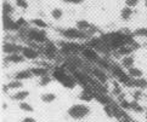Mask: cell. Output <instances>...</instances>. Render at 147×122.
<instances>
[{
  "mask_svg": "<svg viewBox=\"0 0 147 122\" xmlns=\"http://www.w3.org/2000/svg\"><path fill=\"white\" fill-rule=\"evenodd\" d=\"M101 39L109 47V50H115V51H118L120 47H124L127 45L133 46L135 44L133 34H127L120 30H114L106 34H102Z\"/></svg>",
  "mask_w": 147,
  "mask_h": 122,
  "instance_id": "cell-1",
  "label": "cell"
},
{
  "mask_svg": "<svg viewBox=\"0 0 147 122\" xmlns=\"http://www.w3.org/2000/svg\"><path fill=\"white\" fill-rule=\"evenodd\" d=\"M24 35H26V39H27L28 41L35 42V44H46L48 40H49V36H48L46 30L34 28V27H32V25H30L29 28L24 29Z\"/></svg>",
  "mask_w": 147,
  "mask_h": 122,
  "instance_id": "cell-2",
  "label": "cell"
},
{
  "mask_svg": "<svg viewBox=\"0 0 147 122\" xmlns=\"http://www.w3.org/2000/svg\"><path fill=\"white\" fill-rule=\"evenodd\" d=\"M61 36L63 39H66L67 41H85L90 39V35L89 33H85V31H82L80 29H78L77 27L73 28H66L61 30Z\"/></svg>",
  "mask_w": 147,
  "mask_h": 122,
  "instance_id": "cell-3",
  "label": "cell"
},
{
  "mask_svg": "<svg viewBox=\"0 0 147 122\" xmlns=\"http://www.w3.org/2000/svg\"><path fill=\"white\" fill-rule=\"evenodd\" d=\"M90 113H91L90 107H88L86 104H83V103L72 105V107H69L67 110L68 116L73 120H77V121L85 119L88 115H90Z\"/></svg>",
  "mask_w": 147,
  "mask_h": 122,
  "instance_id": "cell-4",
  "label": "cell"
},
{
  "mask_svg": "<svg viewBox=\"0 0 147 122\" xmlns=\"http://www.w3.org/2000/svg\"><path fill=\"white\" fill-rule=\"evenodd\" d=\"M111 74L115 77V80H117L119 83L124 85V86H130L133 87V80L134 79H131L129 76L128 71L124 70V68L122 65H118V64H112V68H111Z\"/></svg>",
  "mask_w": 147,
  "mask_h": 122,
  "instance_id": "cell-5",
  "label": "cell"
},
{
  "mask_svg": "<svg viewBox=\"0 0 147 122\" xmlns=\"http://www.w3.org/2000/svg\"><path fill=\"white\" fill-rule=\"evenodd\" d=\"M23 46L24 45L18 44V42H15V41H5L3 44V53L5 56L12 55V53H21Z\"/></svg>",
  "mask_w": 147,
  "mask_h": 122,
  "instance_id": "cell-6",
  "label": "cell"
},
{
  "mask_svg": "<svg viewBox=\"0 0 147 122\" xmlns=\"http://www.w3.org/2000/svg\"><path fill=\"white\" fill-rule=\"evenodd\" d=\"M60 47L57 46L56 44L54 42H50L48 41L44 46V50H43V53L46 58H49V59H56L57 56L60 55Z\"/></svg>",
  "mask_w": 147,
  "mask_h": 122,
  "instance_id": "cell-7",
  "label": "cell"
},
{
  "mask_svg": "<svg viewBox=\"0 0 147 122\" xmlns=\"http://www.w3.org/2000/svg\"><path fill=\"white\" fill-rule=\"evenodd\" d=\"M80 53L88 62H91V63H96L98 61V58L101 57L98 52L90 46H84V49L82 50Z\"/></svg>",
  "mask_w": 147,
  "mask_h": 122,
  "instance_id": "cell-8",
  "label": "cell"
},
{
  "mask_svg": "<svg viewBox=\"0 0 147 122\" xmlns=\"http://www.w3.org/2000/svg\"><path fill=\"white\" fill-rule=\"evenodd\" d=\"M21 53H22L23 57L26 58V59H28V61H36L40 57L39 50H36L35 47L30 46V45H24Z\"/></svg>",
  "mask_w": 147,
  "mask_h": 122,
  "instance_id": "cell-9",
  "label": "cell"
},
{
  "mask_svg": "<svg viewBox=\"0 0 147 122\" xmlns=\"http://www.w3.org/2000/svg\"><path fill=\"white\" fill-rule=\"evenodd\" d=\"M91 75L94 76V79L100 82V83H102V85H106L108 82V74L106 70H103V69L101 68H98V67H94L91 68Z\"/></svg>",
  "mask_w": 147,
  "mask_h": 122,
  "instance_id": "cell-10",
  "label": "cell"
},
{
  "mask_svg": "<svg viewBox=\"0 0 147 122\" xmlns=\"http://www.w3.org/2000/svg\"><path fill=\"white\" fill-rule=\"evenodd\" d=\"M26 61V58L23 57L22 53H12V55H7L4 57V62L9 63V64H20Z\"/></svg>",
  "mask_w": 147,
  "mask_h": 122,
  "instance_id": "cell-11",
  "label": "cell"
},
{
  "mask_svg": "<svg viewBox=\"0 0 147 122\" xmlns=\"http://www.w3.org/2000/svg\"><path fill=\"white\" fill-rule=\"evenodd\" d=\"M51 75H52V77L55 79V80H57L60 83L65 80V79L69 75V74L67 73V70L65 68H61V67H56V68H54V70H52V73H51Z\"/></svg>",
  "mask_w": 147,
  "mask_h": 122,
  "instance_id": "cell-12",
  "label": "cell"
},
{
  "mask_svg": "<svg viewBox=\"0 0 147 122\" xmlns=\"http://www.w3.org/2000/svg\"><path fill=\"white\" fill-rule=\"evenodd\" d=\"M23 88V82L20 81V80H16V79H13V80L9 81L5 86L3 87L4 92H9V91H20V89Z\"/></svg>",
  "mask_w": 147,
  "mask_h": 122,
  "instance_id": "cell-13",
  "label": "cell"
},
{
  "mask_svg": "<svg viewBox=\"0 0 147 122\" xmlns=\"http://www.w3.org/2000/svg\"><path fill=\"white\" fill-rule=\"evenodd\" d=\"M32 76H33V74L30 71V69H23V70H18L13 74V79L20 80V81L29 80V79H32Z\"/></svg>",
  "mask_w": 147,
  "mask_h": 122,
  "instance_id": "cell-14",
  "label": "cell"
},
{
  "mask_svg": "<svg viewBox=\"0 0 147 122\" xmlns=\"http://www.w3.org/2000/svg\"><path fill=\"white\" fill-rule=\"evenodd\" d=\"M29 24L34 28H38V29H44L46 30L49 28V24L46 23V21L43 19L41 17H36V18H32L29 21Z\"/></svg>",
  "mask_w": 147,
  "mask_h": 122,
  "instance_id": "cell-15",
  "label": "cell"
},
{
  "mask_svg": "<svg viewBox=\"0 0 147 122\" xmlns=\"http://www.w3.org/2000/svg\"><path fill=\"white\" fill-rule=\"evenodd\" d=\"M30 71H32L33 76H36V77H43V76H46L49 75V69L45 68V67H33L30 68Z\"/></svg>",
  "mask_w": 147,
  "mask_h": 122,
  "instance_id": "cell-16",
  "label": "cell"
},
{
  "mask_svg": "<svg viewBox=\"0 0 147 122\" xmlns=\"http://www.w3.org/2000/svg\"><path fill=\"white\" fill-rule=\"evenodd\" d=\"M76 27L78 29H80L82 31H85V33H89L92 28V24L86 19H78L76 22Z\"/></svg>",
  "mask_w": 147,
  "mask_h": 122,
  "instance_id": "cell-17",
  "label": "cell"
},
{
  "mask_svg": "<svg viewBox=\"0 0 147 122\" xmlns=\"http://www.w3.org/2000/svg\"><path fill=\"white\" fill-rule=\"evenodd\" d=\"M95 99L97 100L98 103H101L103 107L105 105H109L112 104V98L108 97V94H105V93H100V92H95Z\"/></svg>",
  "mask_w": 147,
  "mask_h": 122,
  "instance_id": "cell-18",
  "label": "cell"
},
{
  "mask_svg": "<svg viewBox=\"0 0 147 122\" xmlns=\"http://www.w3.org/2000/svg\"><path fill=\"white\" fill-rule=\"evenodd\" d=\"M28 97H29V92L24 91V89H22V91H16L13 94H11V98L13 100H16V102H18V103L23 102V100H26Z\"/></svg>",
  "mask_w": 147,
  "mask_h": 122,
  "instance_id": "cell-19",
  "label": "cell"
},
{
  "mask_svg": "<svg viewBox=\"0 0 147 122\" xmlns=\"http://www.w3.org/2000/svg\"><path fill=\"white\" fill-rule=\"evenodd\" d=\"M135 64V59L133 56H125V57H122V59H120V65H122L124 69H130L133 68Z\"/></svg>",
  "mask_w": 147,
  "mask_h": 122,
  "instance_id": "cell-20",
  "label": "cell"
},
{
  "mask_svg": "<svg viewBox=\"0 0 147 122\" xmlns=\"http://www.w3.org/2000/svg\"><path fill=\"white\" fill-rule=\"evenodd\" d=\"M128 74L131 79H140V77H144V70L139 67H133L128 69Z\"/></svg>",
  "mask_w": 147,
  "mask_h": 122,
  "instance_id": "cell-21",
  "label": "cell"
},
{
  "mask_svg": "<svg viewBox=\"0 0 147 122\" xmlns=\"http://www.w3.org/2000/svg\"><path fill=\"white\" fill-rule=\"evenodd\" d=\"M63 10H62L61 7H54V9H51V11H50V17L56 21V22H59V21H61L62 18H63Z\"/></svg>",
  "mask_w": 147,
  "mask_h": 122,
  "instance_id": "cell-22",
  "label": "cell"
},
{
  "mask_svg": "<svg viewBox=\"0 0 147 122\" xmlns=\"http://www.w3.org/2000/svg\"><path fill=\"white\" fill-rule=\"evenodd\" d=\"M133 87L138 89H147V79L140 77V79H134L133 80Z\"/></svg>",
  "mask_w": 147,
  "mask_h": 122,
  "instance_id": "cell-23",
  "label": "cell"
},
{
  "mask_svg": "<svg viewBox=\"0 0 147 122\" xmlns=\"http://www.w3.org/2000/svg\"><path fill=\"white\" fill-rule=\"evenodd\" d=\"M135 51V47L131 46V45H127L124 47H120V49L117 51V55L118 56H122V57H125V56H131V53Z\"/></svg>",
  "mask_w": 147,
  "mask_h": 122,
  "instance_id": "cell-24",
  "label": "cell"
},
{
  "mask_svg": "<svg viewBox=\"0 0 147 122\" xmlns=\"http://www.w3.org/2000/svg\"><path fill=\"white\" fill-rule=\"evenodd\" d=\"M96 64L98 68H101L103 69V70H106V71H111V68H112V64L109 63L106 58H103V57H100L98 58V61L96 62Z\"/></svg>",
  "mask_w": 147,
  "mask_h": 122,
  "instance_id": "cell-25",
  "label": "cell"
},
{
  "mask_svg": "<svg viewBox=\"0 0 147 122\" xmlns=\"http://www.w3.org/2000/svg\"><path fill=\"white\" fill-rule=\"evenodd\" d=\"M133 9H130L128 6H124L122 10H120V18L123 21H129L131 17H133Z\"/></svg>",
  "mask_w": 147,
  "mask_h": 122,
  "instance_id": "cell-26",
  "label": "cell"
},
{
  "mask_svg": "<svg viewBox=\"0 0 147 122\" xmlns=\"http://www.w3.org/2000/svg\"><path fill=\"white\" fill-rule=\"evenodd\" d=\"M56 94L55 93H52V92H48V93H44V94H41L40 95V99H41V102H44L46 104H49V103H54L55 100H56Z\"/></svg>",
  "mask_w": 147,
  "mask_h": 122,
  "instance_id": "cell-27",
  "label": "cell"
},
{
  "mask_svg": "<svg viewBox=\"0 0 147 122\" xmlns=\"http://www.w3.org/2000/svg\"><path fill=\"white\" fill-rule=\"evenodd\" d=\"M13 6L12 4L7 1V0H4L3 1V15H9V16H12L13 13Z\"/></svg>",
  "mask_w": 147,
  "mask_h": 122,
  "instance_id": "cell-28",
  "label": "cell"
},
{
  "mask_svg": "<svg viewBox=\"0 0 147 122\" xmlns=\"http://www.w3.org/2000/svg\"><path fill=\"white\" fill-rule=\"evenodd\" d=\"M133 36L134 38H147V27H139L136 28L133 33Z\"/></svg>",
  "mask_w": 147,
  "mask_h": 122,
  "instance_id": "cell-29",
  "label": "cell"
},
{
  "mask_svg": "<svg viewBox=\"0 0 147 122\" xmlns=\"http://www.w3.org/2000/svg\"><path fill=\"white\" fill-rule=\"evenodd\" d=\"M131 102V109L130 110H133L134 113H138V114H144L145 113V109L144 107L139 103V100H130Z\"/></svg>",
  "mask_w": 147,
  "mask_h": 122,
  "instance_id": "cell-30",
  "label": "cell"
},
{
  "mask_svg": "<svg viewBox=\"0 0 147 122\" xmlns=\"http://www.w3.org/2000/svg\"><path fill=\"white\" fill-rule=\"evenodd\" d=\"M15 6L20 10H28L29 9V1L28 0H13Z\"/></svg>",
  "mask_w": 147,
  "mask_h": 122,
  "instance_id": "cell-31",
  "label": "cell"
},
{
  "mask_svg": "<svg viewBox=\"0 0 147 122\" xmlns=\"http://www.w3.org/2000/svg\"><path fill=\"white\" fill-rule=\"evenodd\" d=\"M18 107H20V109L22 111H24V113H33V111H34L33 105H30V104L26 103V102H21L18 104Z\"/></svg>",
  "mask_w": 147,
  "mask_h": 122,
  "instance_id": "cell-32",
  "label": "cell"
},
{
  "mask_svg": "<svg viewBox=\"0 0 147 122\" xmlns=\"http://www.w3.org/2000/svg\"><path fill=\"white\" fill-rule=\"evenodd\" d=\"M52 81V76L50 75H46V76H43V77H40L39 79V86L41 87H45V86H48V85H50V82Z\"/></svg>",
  "mask_w": 147,
  "mask_h": 122,
  "instance_id": "cell-33",
  "label": "cell"
},
{
  "mask_svg": "<svg viewBox=\"0 0 147 122\" xmlns=\"http://www.w3.org/2000/svg\"><path fill=\"white\" fill-rule=\"evenodd\" d=\"M118 105L120 108H122L123 110H125V111H128V110H130L131 109V102H129V100H127V99H120L119 102H118Z\"/></svg>",
  "mask_w": 147,
  "mask_h": 122,
  "instance_id": "cell-34",
  "label": "cell"
},
{
  "mask_svg": "<svg viewBox=\"0 0 147 122\" xmlns=\"http://www.w3.org/2000/svg\"><path fill=\"white\" fill-rule=\"evenodd\" d=\"M113 87H112V91H113V93L115 94V95H119L122 94V87H120V83L118 82V81H113Z\"/></svg>",
  "mask_w": 147,
  "mask_h": 122,
  "instance_id": "cell-35",
  "label": "cell"
},
{
  "mask_svg": "<svg viewBox=\"0 0 147 122\" xmlns=\"http://www.w3.org/2000/svg\"><path fill=\"white\" fill-rule=\"evenodd\" d=\"M124 4L125 6H128L130 9H135L136 6H139L140 0H124Z\"/></svg>",
  "mask_w": 147,
  "mask_h": 122,
  "instance_id": "cell-36",
  "label": "cell"
},
{
  "mask_svg": "<svg viewBox=\"0 0 147 122\" xmlns=\"http://www.w3.org/2000/svg\"><path fill=\"white\" fill-rule=\"evenodd\" d=\"M103 110H105V114H106L108 117H114V113H113V108H112V104L109 105H105L103 107Z\"/></svg>",
  "mask_w": 147,
  "mask_h": 122,
  "instance_id": "cell-37",
  "label": "cell"
},
{
  "mask_svg": "<svg viewBox=\"0 0 147 122\" xmlns=\"http://www.w3.org/2000/svg\"><path fill=\"white\" fill-rule=\"evenodd\" d=\"M142 92H144L142 89H138V88H136L135 91L133 92V99L134 100H140L141 98H142V95H144Z\"/></svg>",
  "mask_w": 147,
  "mask_h": 122,
  "instance_id": "cell-38",
  "label": "cell"
},
{
  "mask_svg": "<svg viewBox=\"0 0 147 122\" xmlns=\"http://www.w3.org/2000/svg\"><path fill=\"white\" fill-rule=\"evenodd\" d=\"M16 23H17V25L21 29H24L26 27H27V21H26L23 17H18L16 19Z\"/></svg>",
  "mask_w": 147,
  "mask_h": 122,
  "instance_id": "cell-39",
  "label": "cell"
},
{
  "mask_svg": "<svg viewBox=\"0 0 147 122\" xmlns=\"http://www.w3.org/2000/svg\"><path fill=\"white\" fill-rule=\"evenodd\" d=\"M84 1H85V0H63V3L68 4V5H80Z\"/></svg>",
  "mask_w": 147,
  "mask_h": 122,
  "instance_id": "cell-40",
  "label": "cell"
},
{
  "mask_svg": "<svg viewBox=\"0 0 147 122\" xmlns=\"http://www.w3.org/2000/svg\"><path fill=\"white\" fill-rule=\"evenodd\" d=\"M22 122H36V120L34 117H32V116H27V117H24L22 120Z\"/></svg>",
  "mask_w": 147,
  "mask_h": 122,
  "instance_id": "cell-41",
  "label": "cell"
},
{
  "mask_svg": "<svg viewBox=\"0 0 147 122\" xmlns=\"http://www.w3.org/2000/svg\"><path fill=\"white\" fill-rule=\"evenodd\" d=\"M6 109H7V104L4 103V104H3V110H6Z\"/></svg>",
  "mask_w": 147,
  "mask_h": 122,
  "instance_id": "cell-42",
  "label": "cell"
},
{
  "mask_svg": "<svg viewBox=\"0 0 147 122\" xmlns=\"http://www.w3.org/2000/svg\"><path fill=\"white\" fill-rule=\"evenodd\" d=\"M144 6L147 9V0H144Z\"/></svg>",
  "mask_w": 147,
  "mask_h": 122,
  "instance_id": "cell-43",
  "label": "cell"
},
{
  "mask_svg": "<svg viewBox=\"0 0 147 122\" xmlns=\"http://www.w3.org/2000/svg\"><path fill=\"white\" fill-rule=\"evenodd\" d=\"M146 119H147V113H146Z\"/></svg>",
  "mask_w": 147,
  "mask_h": 122,
  "instance_id": "cell-44",
  "label": "cell"
},
{
  "mask_svg": "<svg viewBox=\"0 0 147 122\" xmlns=\"http://www.w3.org/2000/svg\"><path fill=\"white\" fill-rule=\"evenodd\" d=\"M134 122H136V121H134Z\"/></svg>",
  "mask_w": 147,
  "mask_h": 122,
  "instance_id": "cell-45",
  "label": "cell"
}]
</instances>
